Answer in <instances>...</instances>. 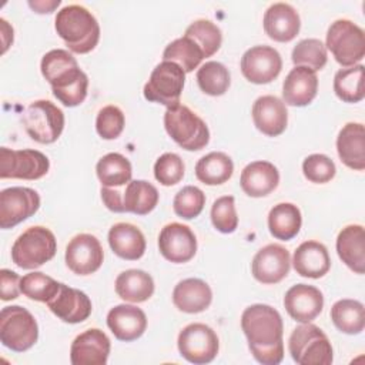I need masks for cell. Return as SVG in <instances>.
<instances>
[{
	"mask_svg": "<svg viewBox=\"0 0 365 365\" xmlns=\"http://www.w3.org/2000/svg\"><path fill=\"white\" fill-rule=\"evenodd\" d=\"M57 251L54 234L41 225L23 231L11 247V259L21 269H36L50 261Z\"/></svg>",
	"mask_w": 365,
	"mask_h": 365,
	"instance_id": "cell-6",
	"label": "cell"
},
{
	"mask_svg": "<svg viewBox=\"0 0 365 365\" xmlns=\"http://www.w3.org/2000/svg\"><path fill=\"white\" fill-rule=\"evenodd\" d=\"M158 250L167 261L184 264L194 258L197 252V238L188 225L170 222L160 231Z\"/></svg>",
	"mask_w": 365,
	"mask_h": 365,
	"instance_id": "cell-16",
	"label": "cell"
},
{
	"mask_svg": "<svg viewBox=\"0 0 365 365\" xmlns=\"http://www.w3.org/2000/svg\"><path fill=\"white\" fill-rule=\"evenodd\" d=\"M20 277L11 269L3 268L0 271V297L3 301L16 299L21 289H20Z\"/></svg>",
	"mask_w": 365,
	"mask_h": 365,
	"instance_id": "cell-48",
	"label": "cell"
},
{
	"mask_svg": "<svg viewBox=\"0 0 365 365\" xmlns=\"http://www.w3.org/2000/svg\"><path fill=\"white\" fill-rule=\"evenodd\" d=\"M47 307L57 318L67 324L83 322L93 311L91 301L86 292L71 288L63 282H60L58 291L47 302Z\"/></svg>",
	"mask_w": 365,
	"mask_h": 365,
	"instance_id": "cell-18",
	"label": "cell"
},
{
	"mask_svg": "<svg viewBox=\"0 0 365 365\" xmlns=\"http://www.w3.org/2000/svg\"><path fill=\"white\" fill-rule=\"evenodd\" d=\"M184 170V163L178 154L164 153L154 164V177L161 185L171 187L182 180Z\"/></svg>",
	"mask_w": 365,
	"mask_h": 365,
	"instance_id": "cell-45",
	"label": "cell"
},
{
	"mask_svg": "<svg viewBox=\"0 0 365 365\" xmlns=\"http://www.w3.org/2000/svg\"><path fill=\"white\" fill-rule=\"evenodd\" d=\"M114 288L123 301L140 304L153 297L154 279L143 269H127L117 275Z\"/></svg>",
	"mask_w": 365,
	"mask_h": 365,
	"instance_id": "cell-31",
	"label": "cell"
},
{
	"mask_svg": "<svg viewBox=\"0 0 365 365\" xmlns=\"http://www.w3.org/2000/svg\"><path fill=\"white\" fill-rule=\"evenodd\" d=\"M204 58L205 56L200 46L187 36L175 38L163 51V61L178 64L184 73H191Z\"/></svg>",
	"mask_w": 365,
	"mask_h": 365,
	"instance_id": "cell-37",
	"label": "cell"
},
{
	"mask_svg": "<svg viewBox=\"0 0 365 365\" xmlns=\"http://www.w3.org/2000/svg\"><path fill=\"white\" fill-rule=\"evenodd\" d=\"M158 190L145 180H131L123 190L124 212L147 215L158 204Z\"/></svg>",
	"mask_w": 365,
	"mask_h": 365,
	"instance_id": "cell-33",
	"label": "cell"
},
{
	"mask_svg": "<svg viewBox=\"0 0 365 365\" xmlns=\"http://www.w3.org/2000/svg\"><path fill=\"white\" fill-rule=\"evenodd\" d=\"M40 208V195L29 187H9L0 192V228L9 230L26 221Z\"/></svg>",
	"mask_w": 365,
	"mask_h": 365,
	"instance_id": "cell-13",
	"label": "cell"
},
{
	"mask_svg": "<svg viewBox=\"0 0 365 365\" xmlns=\"http://www.w3.org/2000/svg\"><path fill=\"white\" fill-rule=\"evenodd\" d=\"M331 319L338 331L358 335L365 328L364 304L356 299H339L331 308Z\"/></svg>",
	"mask_w": 365,
	"mask_h": 365,
	"instance_id": "cell-36",
	"label": "cell"
},
{
	"mask_svg": "<svg viewBox=\"0 0 365 365\" xmlns=\"http://www.w3.org/2000/svg\"><path fill=\"white\" fill-rule=\"evenodd\" d=\"M282 70L281 54L271 46H254L241 57V73L254 84H268Z\"/></svg>",
	"mask_w": 365,
	"mask_h": 365,
	"instance_id": "cell-14",
	"label": "cell"
},
{
	"mask_svg": "<svg viewBox=\"0 0 365 365\" xmlns=\"http://www.w3.org/2000/svg\"><path fill=\"white\" fill-rule=\"evenodd\" d=\"M336 252L341 261L354 272L365 271V230L359 224L344 227L336 237Z\"/></svg>",
	"mask_w": 365,
	"mask_h": 365,
	"instance_id": "cell-29",
	"label": "cell"
},
{
	"mask_svg": "<svg viewBox=\"0 0 365 365\" xmlns=\"http://www.w3.org/2000/svg\"><path fill=\"white\" fill-rule=\"evenodd\" d=\"M184 36L192 38L200 46L205 58L214 56L220 50L222 43V34L220 27L211 20H205V19L192 21L185 29Z\"/></svg>",
	"mask_w": 365,
	"mask_h": 365,
	"instance_id": "cell-40",
	"label": "cell"
},
{
	"mask_svg": "<svg viewBox=\"0 0 365 365\" xmlns=\"http://www.w3.org/2000/svg\"><path fill=\"white\" fill-rule=\"evenodd\" d=\"M108 245L117 257L128 261L140 259L147 247L141 230L130 222H117L110 228Z\"/></svg>",
	"mask_w": 365,
	"mask_h": 365,
	"instance_id": "cell-28",
	"label": "cell"
},
{
	"mask_svg": "<svg viewBox=\"0 0 365 365\" xmlns=\"http://www.w3.org/2000/svg\"><path fill=\"white\" fill-rule=\"evenodd\" d=\"M302 217L297 205L291 202H279L269 210L268 228L274 238L289 241L301 230Z\"/></svg>",
	"mask_w": 365,
	"mask_h": 365,
	"instance_id": "cell-32",
	"label": "cell"
},
{
	"mask_svg": "<svg viewBox=\"0 0 365 365\" xmlns=\"http://www.w3.org/2000/svg\"><path fill=\"white\" fill-rule=\"evenodd\" d=\"M334 91L345 103H359L365 97L364 66L355 64L338 70L334 77Z\"/></svg>",
	"mask_w": 365,
	"mask_h": 365,
	"instance_id": "cell-38",
	"label": "cell"
},
{
	"mask_svg": "<svg viewBox=\"0 0 365 365\" xmlns=\"http://www.w3.org/2000/svg\"><path fill=\"white\" fill-rule=\"evenodd\" d=\"M58 287H60V282H57L54 278L38 271L26 274L20 279V289L23 295H26L33 301L46 302V304L56 295V292L58 291Z\"/></svg>",
	"mask_w": 365,
	"mask_h": 365,
	"instance_id": "cell-42",
	"label": "cell"
},
{
	"mask_svg": "<svg viewBox=\"0 0 365 365\" xmlns=\"http://www.w3.org/2000/svg\"><path fill=\"white\" fill-rule=\"evenodd\" d=\"M254 125L268 137L282 134L288 124V111L285 103L275 96H261L252 104Z\"/></svg>",
	"mask_w": 365,
	"mask_h": 365,
	"instance_id": "cell-21",
	"label": "cell"
},
{
	"mask_svg": "<svg viewBox=\"0 0 365 365\" xmlns=\"http://www.w3.org/2000/svg\"><path fill=\"white\" fill-rule=\"evenodd\" d=\"M40 70L51 86L54 97L63 106L76 107L86 100L88 77L67 50L54 48L46 53L41 58Z\"/></svg>",
	"mask_w": 365,
	"mask_h": 365,
	"instance_id": "cell-2",
	"label": "cell"
},
{
	"mask_svg": "<svg viewBox=\"0 0 365 365\" xmlns=\"http://www.w3.org/2000/svg\"><path fill=\"white\" fill-rule=\"evenodd\" d=\"M54 29L68 50L77 54L90 53L100 40L97 19L80 4H68L57 11Z\"/></svg>",
	"mask_w": 365,
	"mask_h": 365,
	"instance_id": "cell-3",
	"label": "cell"
},
{
	"mask_svg": "<svg viewBox=\"0 0 365 365\" xmlns=\"http://www.w3.org/2000/svg\"><path fill=\"white\" fill-rule=\"evenodd\" d=\"M262 24L269 38L278 43H288L299 33L301 19L291 4L279 1L265 10Z\"/></svg>",
	"mask_w": 365,
	"mask_h": 365,
	"instance_id": "cell-22",
	"label": "cell"
},
{
	"mask_svg": "<svg viewBox=\"0 0 365 365\" xmlns=\"http://www.w3.org/2000/svg\"><path fill=\"white\" fill-rule=\"evenodd\" d=\"M241 328L252 356L262 365H278L284 359V322L279 312L267 304L244 309Z\"/></svg>",
	"mask_w": 365,
	"mask_h": 365,
	"instance_id": "cell-1",
	"label": "cell"
},
{
	"mask_svg": "<svg viewBox=\"0 0 365 365\" xmlns=\"http://www.w3.org/2000/svg\"><path fill=\"white\" fill-rule=\"evenodd\" d=\"M288 351L299 365H331L334 361V351L328 336L311 322L301 324L291 332Z\"/></svg>",
	"mask_w": 365,
	"mask_h": 365,
	"instance_id": "cell-5",
	"label": "cell"
},
{
	"mask_svg": "<svg viewBox=\"0 0 365 365\" xmlns=\"http://www.w3.org/2000/svg\"><path fill=\"white\" fill-rule=\"evenodd\" d=\"M302 173L308 181L315 184H325L335 177L336 167L328 155L311 154L302 163Z\"/></svg>",
	"mask_w": 365,
	"mask_h": 365,
	"instance_id": "cell-47",
	"label": "cell"
},
{
	"mask_svg": "<svg viewBox=\"0 0 365 365\" xmlns=\"http://www.w3.org/2000/svg\"><path fill=\"white\" fill-rule=\"evenodd\" d=\"M292 265L301 277L317 279L329 271L331 258L322 242L309 240L297 247L292 257Z\"/></svg>",
	"mask_w": 365,
	"mask_h": 365,
	"instance_id": "cell-26",
	"label": "cell"
},
{
	"mask_svg": "<svg viewBox=\"0 0 365 365\" xmlns=\"http://www.w3.org/2000/svg\"><path fill=\"white\" fill-rule=\"evenodd\" d=\"M325 47L332 53L336 63L352 67L365 56V33L351 20H335L327 31Z\"/></svg>",
	"mask_w": 365,
	"mask_h": 365,
	"instance_id": "cell-8",
	"label": "cell"
},
{
	"mask_svg": "<svg viewBox=\"0 0 365 365\" xmlns=\"http://www.w3.org/2000/svg\"><path fill=\"white\" fill-rule=\"evenodd\" d=\"M101 187L121 188L131 181L133 167L128 158L120 153H108L101 157L96 165Z\"/></svg>",
	"mask_w": 365,
	"mask_h": 365,
	"instance_id": "cell-34",
	"label": "cell"
},
{
	"mask_svg": "<svg viewBox=\"0 0 365 365\" xmlns=\"http://www.w3.org/2000/svg\"><path fill=\"white\" fill-rule=\"evenodd\" d=\"M111 342L98 328H90L77 335L70 348L73 365H106Z\"/></svg>",
	"mask_w": 365,
	"mask_h": 365,
	"instance_id": "cell-19",
	"label": "cell"
},
{
	"mask_svg": "<svg viewBox=\"0 0 365 365\" xmlns=\"http://www.w3.org/2000/svg\"><path fill=\"white\" fill-rule=\"evenodd\" d=\"M66 264L77 275L94 274L104 261V251L93 234H77L66 247Z\"/></svg>",
	"mask_w": 365,
	"mask_h": 365,
	"instance_id": "cell-15",
	"label": "cell"
},
{
	"mask_svg": "<svg viewBox=\"0 0 365 365\" xmlns=\"http://www.w3.org/2000/svg\"><path fill=\"white\" fill-rule=\"evenodd\" d=\"M212 301L210 285L200 278H187L180 281L173 291V302L177 309L187 314L205 311Z\"/></svg>",
	"mask_w": 365,
	"mask_h": 365,
	"instance_id": "cell-30",
	"label": "cell"
},
{
	"mask_svg": "<svg viewBox=\"0 0 365 365\" xmlns=\"http://www.w3.org/2000/svg\"><path fill=\"white\" fill-rule=\"evenodd\" d=\"M205 205V194L201 188L195 185H185L182 187L174 197L173 208L174 212L184 218L192 220L198 217Z\"/></svg>",
	"mask_w": 365,
	"mask_h": 365,
	"instance_id": "cell-43",
	"label": "cell"
},
{
	"mask_svg": "<svg viewBox=\"0 0 365 365\" xmlns=\"http://www.w3.org/2000/svg\"><path fill=\"white\" fill-rule=\"evenodd\" d=\"M107 327L118 341L131 342L138 339L147 329V317L135 305L120 304L107 314Z\"/></svg>",
	"mask_w": 365,
	"mask_h": 365,
	"instance_id": "cell-23",
	"label": "cell"
},
{
	"mask_svg": "<svg viewBox=\"0 0 365 365\" xmlns=\"http://www.w3.org/2000/svg\"><path fill=\"white\" fill-rule=\"evenodd\" d=\"M289 267V251L279 244H268L254 255L251 272L261 284H278L288 275Z\"/></svg>",
	"mask_w": 365,
	"mask_h": 365,
	"instance_id": "cell-17",
	"label": "cell"
},
{
	"mask_svg": "<svg viewBox=\"0 0 365 365\" xmlns=\"http://www.w3.org/2000/svg\"><path fill=\"white\" fill-rule=\"evenodd\" d=\"M164 127L167 134L187 151L202 150L210 141L205 121L184 104L165 110Z\"/></svg>",
	"mask_w": 365,
	"mask_h": 365,
	"instance_id": "cell-4",
	"label": "cell"
},
{
	"mask_svg": "<svg viewBox=\"0 0 365 365\" xmlns=\"http://www.w3.org/2000/svg\"><path fill=\"white\" fill-rule=\"evenodd\" d=\"M279 184L278 168L269 161H252L244 167L240 177L242 191L254 198L271 194Z\"/></svg>",
	"mask_w": 365,
	"mask_h": 365,
	"instance_id": "cell-25",
	"label": "cell"
},
{
	"mask_svg": "<svg viewBox=\"0 0 365 365\" xmlns=\"http://www.w3.org/2000/svg\"><path fill=\"white\" fill-rule=\"evenodd\" d=\"M291 58L295 67H307L317 73L327 64V47L318 38H304L292 48Z\"/></svg>",
	"mask_w": 365,
	"mask_h": 365,
	"instance_id": "cell-41",
	"label": "cell"
},
{
	"mask_svg": "<svg viewBox=\"0 0 365 365\" xmlns=\"http://www.w3.org/2000/svg\"><path fill=\"white\" fill-rule=\"evenodd\" d=\"M341 161L351 170H365V128L361 123H346L336 137Z\"/></svg>",
	"mask_w": 365,
	"mask_h": 365,
	"instance_id": "cell-27",
	"label": "cell"
},
{
	"mask_svg": "<svg viewBox=\"0 0 365 365\" xmlns=\"http://www.w3.org/2000/svg\"><path fill=\"white\" fill-rule=\"evenodd\" d=\"M101 200L104 205L113 212H124L123 207V190L101 187Z\"/></svg>",
	"mask_w": 365,
	"mask_h": 365,
	"instance_id": "cell-49",
	"label": "cell"
},
{
	"mask_svg": "<svg viewBox=\"0 0 365 365\" xmlns=\"http://www.w3.org/2000/svg\"><path fill=\"white\" fill-rule=\"evenodd\" d=\"M50 161L37 150L0 148V178L38 180L48 173Z\"/></svg>",
	"mask_w": 365,
	"mask_h": 365,
	"instance_id": "cell-12",
	"label": "cell"
},
{
	"mask_svg": "<svg viewBox=\"0 0 365 365\" xmlns=\"http://www.w3.org/2000/svg\"><path fill=\"white\" fill-rule=\"evenodd\" d=\"M185 84L184 70L171 61H161L154 67L144 86L145 100L163 104L167 108L178 106Z\"/></svg>",
	"mask_w": 365,
	"mask_h": 365,
	"instance_id": "cell-10",
	"label": "cell"
},
{
	"mask_svg": "<svg viewBox=\"0 0 365 365\" xmlns=\"http://www.w3.org/2000/svg\"><path fill=\"white\" fill-rule=\"evenodd\" d=\"M177 346L184 359L195 365H204L210 364L217 356L220 341L211 327L194 322L180 331Z\"/></svg>",
	"mask_w": 365,
	"mask_h": 365,
	"instance_id": "cell-11",
	"label": "cell"
},
{
	"mask_svg": "<svg viewBox=\"0 0 365 365\" xmlns=\"http://www.w3.org/2000/svg\"><path fill=\"white\" fill-rule=\"evenodd\" d=\"M197 83L202 93L218 97L225 94L231 84L228 68L220 61H207L197 70Z\"/></svg>",
	"mask_w": 365,
	"mask_h": 365,
	"instance_id": "cell-39",
	"label": "cell"
},
{
	"mask_svg": "<svg viewBox=\"0 0 365 365\" xmlns=\"http://www.w3.org/2000/svg\"><path fill=\"white\" fill-rule=\"evenodd\" d=\"M284 307L297 322H312L322 312L324 295L314 285L297 284L285 292Z\"/></svg>",
	"mask_w": 365,
	"mask_h": 365,
	"instance_id": "cell-20",
	"label": "cell"
},
{
	"mask_svg": "<svg viewBox=\"0 0 365 365\" xmlns=\"http://www.w3.org/2000/svg\"><path fill=\"white\" fill-rule=\"evenodd\" d=\"M29 6L36 13H51L57 6H60V0H54V1H29Z\"/></svg>",
	"mask_w": 365,
	"mask_h": 365,
	"instance_id": "cell-50",
	"label": "cell"
},
{
	"mask_svg": "<svg viewBox=\"0 0 365 365\" xmlns=\"http://www.w3.org/2000/svg\"><path fill=\"white\" fill-rule=\"evenodd\" d=\"M317 73L307 67H294L282 83L284 103L292 107L308 106L317 97Z\"/></svg>",
	"mask_w": 365,
	"mask_h": 365,
	"instance_id": "cell-24",
	"label": "cell"
},
{
	"mask_svg": "<svg viewBox=\"0 0 365 365\" xmlns=\"http://www.w3.org/2000/svg\"><path fill=\"white\" fill-rule=\"evenodd\" d=\"M27 134L40 144L57 141L64 128L63 111L48 100L33 101L21 115Z\"/></svg>",
	"mask_w": 365,
	"mask_h": 365,
	"instance_id": "cell-9",
	"label": "cell"
},
{
	"mask_svg": "<svg viewBox=\"0 0 365 365\" xmlns=\"http://www.w3.org/2000/svg\"><path fill=\"white\" fill-rule=\"evenodd\" d=\"M125 125V117L120 107L106 106L103 107L96 118V130L104 140H115L120 137Z\"/></svg>",
	"mask_w": 365,
	"mask_h": 365,
	"instance_id": "cell-46",
	"label": "cell"
},
{
	"mask_svg": "<svg viewBox=\"0 0 365 365\" xmlns=\"http://www.w3.org/2000/svg\"><path fill=\"white\" fill-rule=\"evenodd\" d=\"M211 221L214 228L222 234H231L237 230L238 215L232 195H222L214 201L211 207Z\"/></svg>",
	"mask_w": 365,
	"mask_h": 365,
	"instance_id": "cell-44",
	"label": "cell"
},
{
	"mask_svg": "<svg viewBox=\"0 0 365 365\" xmlns=\"http://www.w3.org/2000/svg\"><path fill=\"white\" fill-rule=\"evenodd\" d=\"M37 321L30 311L20 305H10L1 309L0 341L6 348L14 352H24L37 342Z\"/></svg>",
	"mask_w": 365,
	"mask_h": 365,
	"instance_id": "cell-7",
	"label": "cell"
},
{
	"mask_svg": "<svg viewBox=\"0 0 365 365\" xmlns=\"http://www.w3.org/2000/svg\"><path fill=\"white\" fill-rule=\"evenodd\" d=\"M234 173V163L225 153L212 151L201 157L195 164V177L207 185L227 182Z\"/></svg>",
	"mask_w": 365,
	"mask_h": 365,
	"instance_id": "cell-35",
	"label": "cell"
}]
</instances>
